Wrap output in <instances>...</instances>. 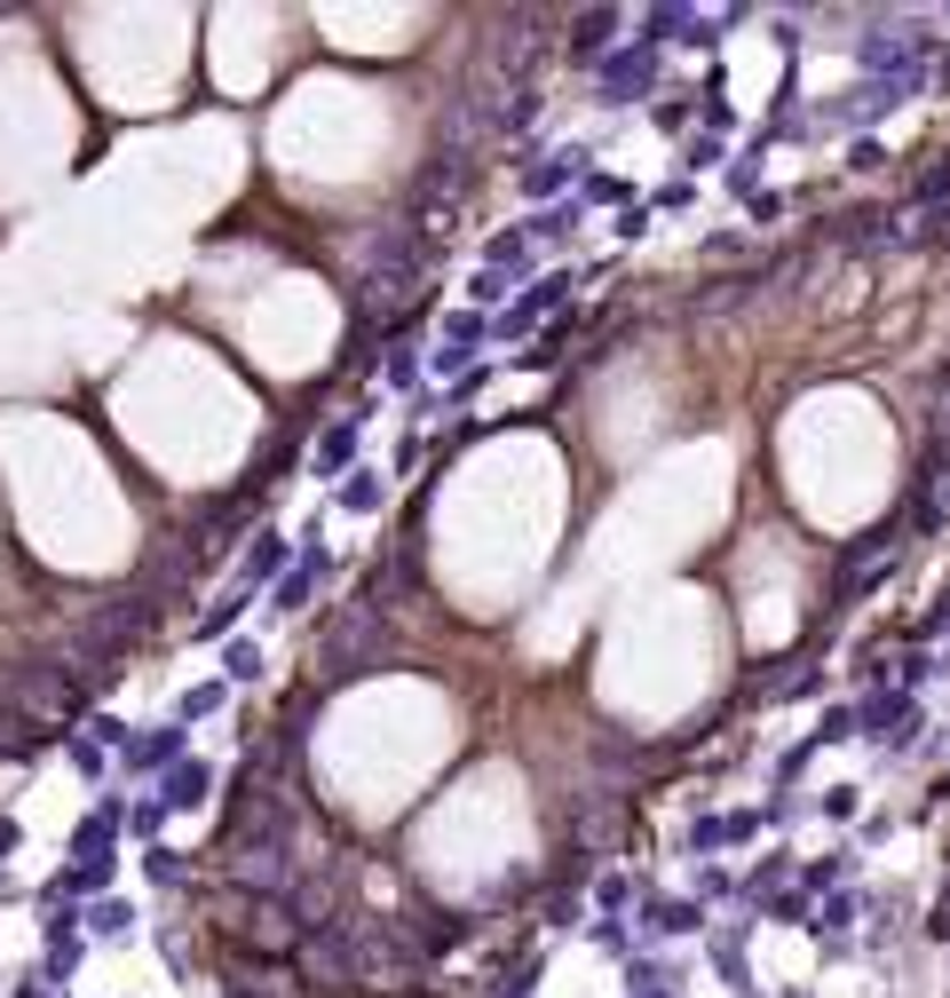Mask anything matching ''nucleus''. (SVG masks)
I'll list each match as a JSON object with an SVG mask.
<instances>
[{
  "instance_id": "18",
  "label": "nucleus",
  "mask_w": 950,
  "mask_h": 998,
  "mask_svg": "<svg viewBox=\"0 0 950 998\" xmlns=\"http://www.w3.org/2000/svg\"><path fill=\"white\" fill-rule=\"evenodd\" d=\"M230 998H262V990H246V983H230Z\"/></svg>"
},
{
  "instance_id": "4",
  "label": "nucleus",
  "mask_w": 950,
  "mask_h": 998,
  "mask_svg": "<svg viewBox=\"0 0 950 998\" xmlns=\"http://www.w3.org/2000/svg\"><path fill=\"white\" fill-rule=\"evenodd\" d=\"M207 792H215V761H198V753H190L183 769H166V785H159V809H166V816H175V809H198Z\"/></svg>"
},
{
  "instance_id": "7",
  "label": "nucleus",
  "mask_w": 950,
  "mask_h": 998,
  "mask_svg": "<svg viewBox=\"0 0 950 998\" xmlns=\"http://www.w3.org/2000/svg\"><path fill=\"white\" fill-rule=\"evenodd\" d=\"M563 286H570V278H538V286L523 293V302L499 317V333H531V317H538V310H555V302H563Z\"/></svg>"
},
{
  "instance_id": "9",
  "label": "nucleus",
  "mask_w": 950,
  "mask_h": 998,
  "mask_svg": "<svg viewBox=\"0 0 950 998\" xmlns=\"http://www.w3.org/2000/svg\"><path fill=\"white\" fill-rule=\"evenodd\" d=\"M333 499H341V508H349V515H381V499H389V484H381V476H372V468H357V476H349L341 491H333Z\"/></svg>"
},
{
  "instance_id": "16",
  "label": "nucleus",
  "mask_w": 950,
  "mask_h": 998,
  "mask_svg": "<svg viewBox=\"0 0 950 998\" xmlns=\"http://www.w3.org/2000/svg\"><path fill=\"white\" fill-rule=\"evenodd\" d=\"M159 816H166L159 801H135V809H127V832H159Z\"/></svg>"
},
{
  "instance_id": "13",
  "label": "nucleus",
  "mask_w": 950,
  "mask_h": 998,
  "mask_svg": "<svg viewBox=\"0 0 950 998\" xmlns=\"http://www.w3.org/2000/svg\"><path fill=\"white\" fill-rule=\"evenodd\" d=\"M143 872H151L159 887H183V856H175V848H151V856H143Z\"/></svg>"
},
{
  "instance_id": "3",
  "label": "nucleus",
  "mask_w": 950,
  "mask_h": 998,
  "mask_svg": "<svg viewBox=\"0 0 950 998\" xmlns=\"http://www.w3.org/2000/svg\"><path fill=\"white\" fill-rule=\"evenodd\" d=\"M293 539H278V531H254V547L238 555V594H254V587H278L286 571H293Z\"/></svg>"
},
{
  "instance_id": "6",
  "label": "nucleus",
  "mask_w": 950,
  "mask_h": 998,
  "mask_svg": "<svg viewBox=\"0 0 950 998\" xmlns=\"http://www.w3.org/2000/svg\"><path fill=\"white\" fill-rule=\"evenodd\" d=\"M238 618H246V594L230 587V594H215V603H207V611L190 618V642H222V635H230Z\"/></svg>"
},
{
  "instance_id": "19",
  "label": "nucleus",
  "mask_w": 950,
  "mask_h": 998,
  "mask_svg": "<svg viewBox=\"0 0 950 998\" xmlns=\"http://www.w3.org/2000/svg\"><path fill=\"white\" fill-rule=\"evenodd\" d=\"M0 895H9V872H0Z\"/></svg>"
},
{
  "instance_id": "15",
  "label": "nucleus",
  "mask_w": 950,
  "mask_h": 998,
  "mask_svg": "<svg viewBox=\"0 0 950 998\" xmlns=\"http://www.w3.org/2000/svg\"><path fill=\"white\" fill-rule=\"evenodd\" d=\"M413 381H420V364H413V349H396V357H389V388H413Z\"/></svg>"
},
{
  "instance_id": "10",
  "label": "nucleus",
  "mask_w": 950,
  "mask_h": 998,
  "mask_svg": "<svg viewBox=\"0 0 950 998\" xmlns=\"http://www.w3.org/2000/svg\"><path fill=\"white\" fill-rule=\"evenodd\" d=\"M222 697H230V682H198V689H183V706H175V721L190 729V721H207V713H222Z\"/></svg>"
},
{
  "instance_id": "12",
  "label": "nucleus",
  "mask_w": 950,
  "mask_h": 998,
  "mask_svg": "<svg viewBox=\"0 0 950 998\" xmlns=\"http://www.w3.org/2000/svg\"><path fill=\"white\" fill-rule=\"evenodd\" d=\"M63 753H72L80 777H104V745H95V738H63Z\"/></svg>"
},
{
  "instance_id": "17",
  "label": "nucleus",
  "mask_w": 950,
  "mask_h": 998,
  "mask_svg": "<svg viewBox=\"0 0 950 998\" xmlns=\"http://www.w3.org/2000/svg\"><path fill=\"white\" fill-rule=\"evenodd\" d=\"M16 848H24V832H16L9 816H0V856H16Z\"/></svg>"
},
{
  "instance_id": "5",
  "label": "nucleus",
  "mask_w": 950,
  "mask_h": 998,
  "mask_svg": "<svg viewBox=\"0 0 950 998\" xmlns=\"http://www.w3.org/2000/svg\"><path fill=\"white\" fill-rule=\"evenodd\" d=\"M357 420H364V413L333 420L325 437H317V452H310V476H357V468H349V460H357Z\"/></svg>"
},
{
  "instance_id": "14",
  "label": "nucleus",
  "mask_w": 950,
  "mask_h": 998,
  "mask_svg": "<svg viewBox=\"0 0 950 998\" xmlns=\"http://www.w3.org/2000/svg\"><path fill=\"white\" fill-rule=\"evenodd\" d=\"M602 32H610V16H579V40H570V48L594 56V48H602Z\"/></svg>"
},
{
  "instance_id": "1",
  "label": "nucleus",
  "mask_w": 950,
  "mask_h": 998,
  "mask_svg": "<svg viewBox=\"0 0 950 998\" xmlns=\"http://www.w3.org/2000/svg\"><path fill=\"white\" fill-rule=\"evenodd\" d=\"M0 697H9L32 729H56V721L80 713V682H72V665H56V658H24L16 674L0 682Z\"/></svg>"
},
{
  "instance_id": "11",
  "label": "nucleus",
  "mask_w": 950,
  "mask_h": 998,
  "mask_svg": "<svg viewBox=\"0 0 950 998\" xmlns=\"http://www.w3.org/2000/svg\"><path fill=\"white\" fill-rule=\"evenodd\" d=\"M222 682H238V689L262 682V642H230L222 650Z\"/></svg>"
},
{
  "instance_id": "2",
  "label": "nucleus",
  "mask_w": 950,
  "mask_h": 998,
  "mask_svg": "<svg viewBox=\"0 0 950 998\" xmlns=\"http://www.w3.org/2000/svg\"><path fill=\"white\" fill-rule=\"evenodd\" d=\"M183 745H190V729L183 721H159V729H143V738L119 753V769L127 777H166V769H183Z\"/></svg>"
},
{
  "instance_id": "8",
  "label": "nucleus",
  "mask_w": 950,
  "mask_h": 998,
  "mask_svg": "<svg viewBox=\"0 0 950 998\" xmlns=\"http://www.w3.org/2000/svg\"><path fill=\"white\" fill-rule=\"evenodd\" d=\"M88 936H104V943H127V936H135V904H127V895H104V904L88 912Z\"/></svg>"
}]
</instances>
